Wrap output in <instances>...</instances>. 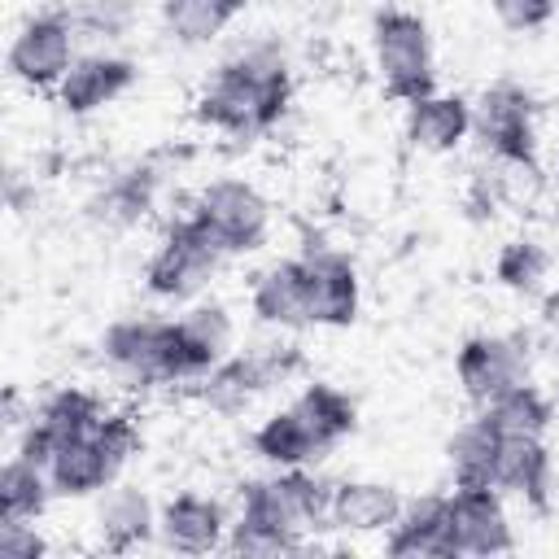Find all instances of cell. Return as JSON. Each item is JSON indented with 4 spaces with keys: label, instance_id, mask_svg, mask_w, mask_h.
<instances>
[{
    "label": "cell",
    "instance_id": "603a6c76",
    "mask_svg": "<svg viewBox=\"0 0 559 559\" xmlns=\"http://www.w3.org/2000/svg\"><path fill=\"white\" fill-rule=\"evenodd\" d=\"M253 450L275 463V467H306V463H319L328 454V445L314 437V428L288 406V411H275L258 432H253Z\"/></svg>",
    "mask_w": 559,
    "mask_h": 559
},
{
    "label": "cell",
    "instance_id": "277c9868",
    "mask_svg": "<svg viewBox=\"0 0 559 559\" xmlns=\"http://www.w3.org/2000/svg\"><path fill=\"white\" fill-rule=\"evenodd\" d=\"M223 258H227V253H223V245L210 236V227H205L197 214H188V218H175V223L166 227L157 253H153L148 266H144V284H148L153 297L188 301V297H197V293L210 284V275L218 271Z\"/></svg>",
    "mask_w": 559,
    "mask_h": 559
},
{
    "label": "cell",
    "instance_id": "8fae6325",
    "mask_svg": "<svg viewBox=\"0 0 559 559\" xmlns=\"http://www.w3.org/2000/svg\"><path fill=\"white\" fill-rule=\"evenodd\" d=\"M454 371L467 402L489 406L493 397L528 380V354L515 336H467L454 354Z\"/></svg>",
    "mask_w": 559,
    "mask_h": 559
},
{
    "label": "cell",
    "instance_id": "f1b7e54d",
    "mask_svg": "<svg viewBox=\"0 0 559 559\" xmlns=\"http://www.w3.org/2000/svg\"><path fill=\"white\" fill-rule=\"evenodd\" d=\"M480 415L502 432V437H542L550 424V402L542 389H533L528 380L507 389L502 397H493L489 406H480Z\"/></svg>",
    "mask_w": 559,
    "mask_h": 559
},
{
    "label": "cell",
    "instance_id": "5b68a950",
    "mask_svg": "<svg viewBox=\"0 0 559 559\" xmlns=\"http://www.w3.org/2000/svg\"><path fill=\"white\" fill-rule=\"evenodd\" d=\"M332 489L336 485H328L323 476H314L306 467H284L271 480L240 485V520L275 524V528H288V533H306V528H319L328 520Z\"/></svg>",
    "mask_w": 559,
    "mask_h": 559
},
{
    "label": "cell",
    "instance_id": "6da1fadb",
    "mask_svg": "<svg viewBox=\"0 0 559 559\" xmlns=\"http://www.w3.org/2000/svg\"><path fill=\"white\" fill-rule=\"evenodd\" d=\"M288 96H293V74H288L284 48L271 39H258L218 66V74L197 100V118L231 135H258L280 122V114L288 109Z\"/></svg>",
    "mask_w": 559,
    "mask_h": 559
},
{
    "label": "cell",
    "instance_id": "5bb4252c",
    "mask_svg": "<svg viewBox=\"0 0 559 559\" xmlns=\"http://www.w3.org/2000/svg\"><path fill=\"white\" fill-rule=\"evenodd\" d=\"M384 550L393 559H454L445 493H424L415 502H402V515L384 533Z\"/></svg>",
    "mask_w": 559,
    "mask_h": 559
},
{
    "label": "cell",
    "instance_id": "9c48e42d",
    "mask_svg": "<svg viewBox=\"0 0 559 559\" xmlns=\"http://www.w3.org/2000/svg\"><path fill=\"white\" fill-rule=\"evenodd\" d=\"M293 371H301V354L297 349H280V345H271V349H258V354H245V358H223L218 367H210L201 380V402H210L214 411H223V415H236V411H245L262 389H271V384H284Z\"/></svg>",
    "mask_w": 559,
    "mask_h": 559
},
{
    "label": "cell",
    "instance_id": "7c38bea8",
    "mask_svg": "<svg viewBox=\"0 0 559 559\" xmlns=\"http://www.w3.org/2000/svg\"><path fill=\"white\" fill-rule=\"evenodd\" d=\"M100 415H105L100 397H92V393H83V389H57V393L39 406V415L26 424L17 454L31 459V463H39V467H48L52 454H57L66 441L92 432V428L100 424Z\"/></svg>",
    "mask_w": 559,
    "mask_h": 559
},
{
    "label": "cell",
    "instance_id": "ba28073f",
    "mask_svg": "<svg viewBox=\"0 0 559 559\" xmlns=\"http://www.w3.org/2000/svg\"><path fill=\"white\" fill-rule=\"evenodd\" d=\"M74 66V17L35 13L9 44V70L26 87H61Z\"/></svg>",
    "mask_w": 559,
    "mask_h": 559
},
{
    "label": "cell",
    "instance_id": "cb8c5ba5",
    "mask_svg": "<svg viewBox=\"0 0 559 559\" xmlns=\"http://www.w3.org/2000/svg\"><path fill=\"white\" fill-rule=\"evenodd\" d=\"M157 528V515H153V502L144 489H114L105 502H100V546L109 555H127L135 546H144Z\"/></svg>",
    "mask_w": 559,
    "mask_h": 559
},
{
    "label": "cell",
    "instance_id": "83f0119b",
    "mask_svg": "<svg viewBox=\"0 0 559 559\" xmlns=\"http://www.w3.org/2000/svg\"><path fill=\"white\" fill-rule=\"evenodd\" d=\"M245 0H162V22L179 44H210Z\"/></svg>",
    "mask_w": 559,
    "mask_h": 559
},
{
    "label": "cell",
    "instance_id": "3957f363",
    "mask_svg": "<svg viewBox=\"0 0 559 559\" xmlns=\"http://www.w3.org/2000/svg\"><path fill=\"white\" fill-rule=\"evenodd\" d=\"M371 44H376V70L393 100H419L437 92L432 74V39L419 13L411 9H380L371 17Z\"/></svg>",
    "mask_w": 559,
    "mask_h": 559
},
{
    "label": "cell",
    "instance_id": "e575fe53",
    "mask_svg": "<svg viewBox=\"0 0 559 559\" xmlns=\"http://www.w3.org/2000/svg\"><path fill=\"white\" fill-rule=\"evenodd\" d=\"M542 319H546L550 328H559V288H550V293L542 297Z\"/></svg>",
    "mask_w": 559,
    "mask_h": 559
},
{
    "label": "cell",
    "instance_id": "4dcf8cb0",
    "mask_svg": "<svg viewBox=\"0 0 559 559\" xmlns=\"http://www.w3.org/2000/svg\"><path fill=\"white\" fill-rule=\"evenodd\" d=\"M546 266H550V258L537 240H507L493 258V275L511 293H537L546 280Z\"/></svg>",
    "mask_w": 559,
    "mask_h": 559
},
{
    "label": "cell",
    "instance_id": "d6a6232c",
    "mask_svg": "<svg viewBox=\"0 0 559 559\" xmlns=\"http://www.w3.org/2000/svg\"><path fill=\"white\" fill-rule=\"evenodd\" d=\"M48 546L31 520H0V559H39Z\"/></svg>",
    "mask_w": 559,
    "mask_h": 559
},
{
    "label": "cell",
    "instance_id": "2e32d148",
    "mask_svg": "<svg viewBox=\"0 0 559 559\" xmlns=\"http://www.w3.org/2000/svg\"><path fill=\"white\" fill-rule=\"evenodd\" d=\"M223 507L214 498H201V493H175L162 515H157V533L170 550L179 555H210L223 546Z\"/></svg>",
    "mask_w": 559,
    "mask_h": 559
},
{
    "label": "cell",
    "instance_id": "d6986e66",
    "mask_svg": "<svg viewBox=\"0 0 559 559\" xmlns=\"http://www.w3.org/2000/svg\"><path fill=\"white\" fill-rule=\"evenodd\" d=\"M402 515V498L393 485L380 480H345L332 489L328 524L341 533H389Z\"/></svg>",
    "mask_w": 559,
    "mask_h": 559
},
{
    "label": "cell",
    "instance_id": "4316f807",
    "mask_svg": "<svg viewBox=\"0 0 559 559\" xmlns=\"http://www.w3.org/2000/svg\"><path fill=\"white\" fill-rule=\"evenodd\" d=\"M293 411L314 428V437L332 450L336 441H345L349 432H354V424H358V406L349 402V393H341V389H332V384H306L301 389V397L293 402Z\"/></svg>",
    "mask_w": 559,
    "mask_h": 559
},
{
    "label": "cell",
    "instance_id": "f546056e",
    "mask_svg": "<svg viewBox=\"0 0 559 559\" xmlns=\"http://www.w3.org/2000/svg\"><path fill=\"white\" fill-rule=\"evenodd\" d=\"M179 332H183L188 354H192V362H197L201 376H205L210 367H218L223 354H227V345H231V319H227V310H223L218 301L192 306V310L179 319Z\"/></svg>",
    "mask_w": 559,
    "mask_h": 559
},
{
    "label": "cell",
    "instance_id": "7a4b0ae2",
    "mask_svg": "<svg viewBox=\"0 0 559 559\" xmlns=\"http://www.w3.org/2000/svg\"><path fill=\"white\" fill-rule=\"evenodd\" d=\"M105 358L140 380V384H166V380H201L188 341L179 332V319H118L105 328L100 341Z\"/></svg>",
    "mask_w": 559,
    "mask_h": 559
},
{
    "label": "cell",
    "instance_id": "8992f818",
    "mask_svg": "<svg viewBox=\"0 0 559 559\" xmlns=\"http://www.w3.org/2000/svg\"><path fill=\"white\" fill-rule=\"evenodd\" d=\"M533 96L520 83H489L472 105V131L480 144L520 170H537V131H533Z\"/></svg>",
    "mask_w": 559,
    "mask_h": 559
},
{
    "label": "cell",
    "instance_id": "d4e9b609",
    "mask_svg": "<svg viewBox=\"0 0 559 559\" xmlns=\"http://www.w3.org/2000/svg\"><path fill=\"white\" fill-rule=\"evenodd\" d=\"M498 441H502V432H498L485 415L467 419V424L450 437V445H445L450 467H454V485H493V472H498ZM493 489H498V485H493Z\"/></svg>",
    "mask_w": 559,
    "mask_h": 559
},
{
    "label": "cell",
    "instance_id": "52a82bcc",
    "mask_svg": "<svg viewBox=\"0 0 559 559\" xmlns=\"http://www.w3.org/2000/svg\"><path fill=\"white\" fill-rule=\"evenodd\" d=\"M210 236L223 245V253H249L266 240V223H271V205L266 197L245 183V179H214L192 210Z\"/></svg>",
    "mask_w": 559,
    "mask_h": 559
},
{
    "label": "cell",
    "instance_id": "836d02e7",
    "mask_svg": "<svg viewBox=\"0 0 559 559\" xmlns=\"http://www.w3.org/2000/svg\"><path fill=\"white\" fill-rule=\"evenodd\" d=\"M493 9L511 31H537L555 17V0H493Z\"/></svg>",
    "mask_w": 559,
    "mask_h": 559
},
{
    "label": "cell",
    "instance_id": "1f68e13d",
    "mask_svg": "<svg viewBox=\"0 0 559 559\" xmlns=\"http://www.w3.org/2000/svg\"><path fill=\"white\" fill-rule=\"evenodd\" d=\"M227 550L245 555V559L297 555L301 550V533H288V528H275V524H258V520H236L231 537H227Z\"/></svg>",
    "mask_w": 559,
    "mask_h": 559
},
{
    "label": "cell",
    "instance_id": "30bf717a",
    "mask_svg": "<svg viewBox=\"0 0 559 559\" xmlns=\"http://www.w3.org/2000/svg\"><path fill=\"white\" fill-rule=\"evenodd\" d=\"M445 515H450L454 555H507L515 546L502 489L493 485H454L445 493Z\"/></svg>",
    "mask_w": 559,
    "mask_h": 559
},
{
    "label": "cell",
    "instance_id": "44dd1931",
    "mask_svg": "<svg viewBox=\"0 0 559 559\" xmlns=\"http://www.w3.org/2000/svg\"><path fill=\"white\" fill-rule=\"evenodd\" d=\"M472 131V105L463 96H419L406 105V140L424 153H450Z\"/></svg>",
    "mask_w": 559,
    "mask_h": 559
},
{
    "label": "cell",
    "instance_id": "7402d4cb",
    "mask_svg": "<svg viewBox=\"0 0 559 559\" xmlns=\"http://www.w3.org/2000/svg\"><path fill=\"white\" fill-rule=\"evenodd\" d=\"M153 197H157V175L153 166H131L122 175H114L92 201H87V214L105 227H131L140 223L148 210H153Z\"/></svg>",
    "mask_w": 559,
    "mask_h": 559
},
{
    "label": "cell",
    "instance_id": "484cf974",
    "mask_svg": "<svg viewBox=\"0 0 559 559\" xmlns=\"http://www.w3.org/2000/svg\"><path fill=\"white\" fill-rule=\"evenodd\" d=\"M52 493L57 489L48 480V467L13 454L0 472V520H39Z\"/></svg>",
    "mask_w": 559,
    "mask_h": 559
},
{
    "label": "cell",
    "instance_id": "4fadbf2b",
    "mask_svg": "<svg viewBox=\"0 0 559 559\" xmlns=\"http://www.w3.org/2000/svg\"><path fill=\"white\" fill-rule=\"evenodd\" d=\"M306 275H310V323L319 328H349L358 314V271L336 249H306Z\"/></svg>",
    "mask_w": 559,
    "mask_h": 559
},
{
    "label": "cell",
    "instance_id": "ac0fdd59",
    "mask_svg": "<svg viewBox=\"0 0 559 559\" xmlns=\"http://www.w3.org/2000/svg\"><path fill=\"white\" fill-rule=\"evenodd\" d=\"M118 472H122V463L109 454V445L100 441L96 428L83 432V437H74V441H66V445L52 454V463H48V480H52V489L66 493V498H87V493L105 489Z\"/></svg>",
    "mask_w": 559,
    "mask_h": 559
},
{
    "label": "cell",
    "instance_id": "ffe728a7",
    "mask_svg": "<svg viewBox=\"0 0 559 559\" xmlns=\"http://www.w3.org/2000/svg\"><path fill=\"white\" fill-rule=\"evenodd\" d=\"M550 450L542 445V437H502L498 441V472L493 485L520 493L533 511L550 507Z\"/></svg>",
    "mask_w": 559,
    "mask_h": 559
},
{
    "label": "cell",
    "instance_id": "e0dca14e",
    "mask_svg": "<svg viewBox=\"0 0 559 559\" xmlns=\"http://www.w3.org/2000/svg\"><path fill=\"white\" fill-rule=\"evenodd\" d=\"M253 314L275 328H310V275L306 258H284L253 284Z\"/></svg>",
    "mask_w": 559,
    "mask_h": 559
},
{
    "label": "cell",
    "instance_id": "9a60e30c",
    "mask_svg": "<svg viewBox=\"0 0 559 559\" xmlns=\"http://www.w3.org/2000/svg\"><path fill=\"white\" fill-rule=\"evenodd\" d=\"M131 83H135V66L127 57L87 52V57H74V66L61 79L57 96H61V109L66 114H92V109L118 100Z\"/></svg>",
    "mask_w": 559,
    "mask_h": 559
}]
</instances>
